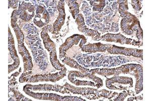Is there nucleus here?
Here are the masks:
<instances>
[{
  "label": "nucleus",
  "mask_w": 151,
  "mask_h": 101,
  "mask_svg": "<svg viewBox=\"0 0 151 101\" xmlns=\"http://www.w3.org/2000/svg\"><path fill=\"white\" fill-rule=\"evenodd\" d=\"M113 47H109L107 48V51L113 54H121V55L131 56L134 57H141L142 58V50H139L134 49L122 48L119 47L113 46Z\"/></svg>",
  "instance_id": "f257e3e1"
},
{
  "label": "nucleus",
  "mask_w": 151,
  "mask_h": 101,
  "mask_svg": "<svg viewBox=\"0 0 151 101\" xmlns=\"http://www.w3.org/2000/svg\"><path fill=\"white\" fill-rule=\"evenodd\" d=\"M50 17L48 12L45 8L40 6H37L36 9V14L34 23L38 27L41 28L48 23Z\"/></svg>",
  "instance_id": "f03ea898"
},
{
  "label": "nucleus",
  "mask_w": 151,
  "mask_h": 101,
  "mask_svg": "<svg viewBox=\"0 0 151 101\" xmlns=\"http://www.w3.org/2000/svg\"><path fill=\"white\" fill-rule=\"evenodd\" d=\"M104 38V39H102V40H104L108 41H113L115 43H121L122 44H131V41H132V39H128L121 34H107L106 36H102V38Z\"/></svg>",
  "instance_id": "7ed1b4c3"
},
{
  "label": "nucleus",
  "mask_w": 151,
  "mask_h": 101,
  "mask_svg": "<svg viewBox=\"0 0 151 101\" xmlns=\"http://www.w3.org/2000/svg\"><path fill=\"white\" fill-rule=\"evenodd\" d=\"M110 45L109 44L103 45L101 43L89 44L83 47L82 48V50L84 51L91 52L98 51L104 52L109 47L108 46H109Z\"/></svg>",
  "instance_id": "20e7f679"
}]
</instances>
